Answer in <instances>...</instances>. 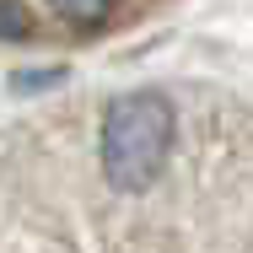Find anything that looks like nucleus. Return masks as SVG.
I'll return each mask as SVG.
<instances>
[{
	"label": "nucleus",
	"mask_w": 253,
	"mask_h": 253,
	"mask_svg": "<svg viewBox=\"0 0 253 253\" xmlns=\"http://www.w3.org/2000/svg\"><path fill=\"white\" fill-rule=\"evenodd\" d=\"M178 140V113L162 92H124L102 113V172L119 194H146L167 172V156Z\"/></svg>",
	"instance_id": "obj_1"
},
{
	"label": "nucleus",
	"mask_w": 253,
	"mask_h": 253,
	"mask_svg": "<svg viewBox=\"0 0 253 253\" xmlns=\"http://www.w3.org/2000/svg\"><path fill=\"white\" fill-rule=\"evenodd\" d=\"M54 11L70 16V22H86V27H92V22H102V16L113 11V0H54Z\"/></svg>",
	"instance_id": "obj_2"
},
{
	"label": "nucleus",
	"mask_w": 253,
	"mask_h": 253,
	"mask_svg": "<svg viewBox=\"0 0 253 253\" xmlns=\"http://www.w3.org/2000/svg\"><path fill=\"white\" fill-rule=\"evenodd\" d=\"M27 33V11L16 0H0V38H22Z\"/></svg>",
	"instance_id": "obj_3"
}]
</instances>
